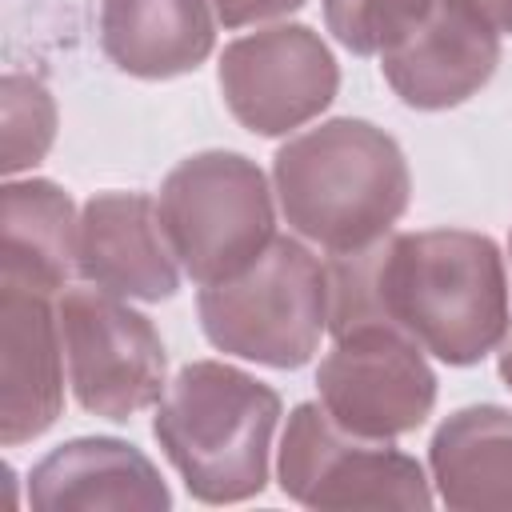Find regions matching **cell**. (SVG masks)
<instances>
[{
  "instance_id": "cell-1",
  "label": "cell",
  "mask_w": 512,
  "mask_h": 512,
  "mask_svg": "<svg viewBox=\"0 0 512 512\" xmlns=\"http://www.w3.org/2000/svg\"><path fill=\"white\" fill-rule=\"evenodd\" d=\"M392 324L448 368H472L504 340L508 272L500 244L472 228L388 232L328 260V332Z\"/></svg>"
},
{
  "instance_id": "cell-2",
  "label": "cell",
  "mask_w": 512,
  "mask_h": 512,
  "mask_svg": "<svg viewBox=\"0 0 512 512\" xmlns=\"http://www.w3.org/2000/svg\"><path fill=\"white\" fill-rule=\"evenodd\" d=\"M272 192L300 240L344 256L396 232L412 200V172L384 128L336 116L276 148Z\"/></svg>"
},
{
  "instance_id": "cell-3",
  "label": "cell",
  "mask_w": 512,
  "mask_h": 512,
  "mask_svg": "<svg viewBox=\"0 0 512 512\" xmlns=\"http://www.w3.org/2000/svg\"><path fill=\"white\" fill-rule=\"evenodd\" d=\"M284 400L272 384L224 360L184 364L152 416V436L200 504H240L264 492Z\"/></svg>"
},
{
  "instance_id": "cell-4",
  "label": "cell",
  "mask_w": 512,
  "mask_h": 512,
  "mask_svg": "<svg viewBox=\"0 0 512 512\" xmlns=\"http://www.w3.org/2000/svg\"><path fill=\"white\" fill-rule=\"evenodd\" d=\"M196 316L224 356L296 372L328 332V264L300 236H276L252 268L200 288Z\"/></svg>"
},
{
  "instance_id": "cell-5",
  "label": "cell",
  "mask_w": 512,
  "mask_h": 512,
  "mask_svg": "<svg viewBox=\"0 0 512 512\" xmlns=\"http://www.w3.org/2000/svg\"><path fill=\"white\" fill-rule=\"evenodd\" d=\"M156 212L180 268L200 288L240 276L276 240L268 176L256 160L228 148L192 152L168 168Z\"/></svg>"
},
{
  "instance_id": "cell-6",
  "label": "cell",
  "mask_w": 512,
  "mask_h": 512,
  "mask_svg": "<svg viewBox=\"0 0 512 512\" xmlns=\"http://www.w3.org/2000/svg\"><path fill=\"white\" fill-rule=\"evenodd\" d=\"M280 492L304 508H432V480L392 440L340 428L320 400H300L280 436Z\"/></svg>"
},
{
  "instance_id": "cell-7",
  "label": "cell",
  "mask_w": 512,
  "mask_h": 512,
  "mask_svg": "<svg viewBox=\"0 0 512 512\" xmlns=\"http://www.w3.org/2000/svg\"><path fill=\"white\" fill-rule=\"evenodd\" d=\"M68 384L84 412L132 420L168 388V352L156 324L104 288H64L56 300Z\"/></svg>"
},
{
  "instance_id": "cell-8",
  "label": "cell",
  "mask_w": 512,
  "mask_h": 512,
  "mask_svg": "<svg viewBox=\"0 0 512 512\" xmlns=\"http://www.w3.org/2000/svg\"><path fill=\"white\" fill-rule=\"evenodd\" d=\"M436 372L428 352L392 324H356L332 336V352L316 368V392L328 416L372 440H396L436 408Z\"/></svg>"
},
{
  "instance_id": "cell-9",
  "label": "cell",
  "mask_w": 512,
  "mask_h": 512,
  "mask_svg": "<svg viewBox=\"0 0 512 512\" xmlns=\"http://www.w3.org/2000/svg\"><path fill=\"white\" fill-rule=\"evenodd\" d=\"M224 108L252 136H288L340 92V64L308 24H272L224 44L216 64Z\"/></svg>"
},
{
  "instance_id": "cell-10",
  "label": "cell",
  "mask_w": 512,
  "mask_h": 512,
  "mask_svg": "<svg viewBox=\"0 0 512 512\" xmlns=\"http://www.w3.org/2000/svg\"><path fill=\"white\" fill-rule=\"evenodd\" d=\"M500 68V32L460 0H432L424 20L380 52V76L416 112L472 100Z\"/></svg>"
},
{
  "instance_id": "cell-11",
  "label": "cell",
  "mask_w": 512,
  "mask_h": 512,
  "mask_svg": "<svg viewBox=\"0 0 512 512\" xmlns=\"http://www.w3.org/2000/svg\"><path fill=\"white\" fill-rule=\"evenodd\" d=\"M176 252L148 192L108 188L80 208L76 272L124 300L160 304L180 292Z\"/></svg>"
},
{
  "instance_id": "cell-12",
  "label": "cell",
  "mask_w": 512,
  "mask_h": 512,
  "mask_svg": "<svg viewBox=\"0 0 512 512\" xmlns=\"http://www.w3.org/2000/svg\"><path fill=\"white\" fill-rule=\"evenodd\" d=\"M64 336L52 296L0 284V444L44 436L64 412Z\"/></svg>"
},
{
  "instance_id": "cell-13",
  "label": "cell",
  "mask_w": 512,
  "mask_h": 512,
  "mask_svg": "<svg viewBox=\"0 0 512 512\" xmlns=\"http://www.w3.org/2000/svg\"><path fill=\"white\" fill-rule=\"evenodd\" d=\"M28 504L36 512H168L172 492L136 444L76 436L32 464Z\"/></svg>"
},
{
  "instance_id": "cell-14",
  "label": "cell",
  "mask_w": 512,
  "mask_h": 512,
  "mask_svg": "<svg viewBox=\"0 0 512 512\" xmlns=\"http://www.w3.org/2000/svg\"><path fill=\"white\" fill-rule=\"evenodd\" d=\"M100 52L136 80L196 72L216 48L212 0H100Z\"/></svg>"
},
{
  "instance_id": "cell-15",
  "label": "cell",
  "mask_w": 512,
  "mask_h": 512,
  "mask_svg": "<svg viewBox=\"0 0 512 512\" xmlns=\"http://www.w3.org/2000/svg\"><path fill=\"white\" fill-rule=\"evenodd\" d=\"M76 232V204L56 180L8 176L0 192V284L64 292L76 272Z\"/></svg>"
},
{
  "instance_id": "cell-16",
  "label": "cell",
  "mask_w": 512,
  "mask_h": 512,
  "mask_svg": "<svg viewBox=\"0 0 512 512\" xmlns=\"http://www.w3.org/2000/svg\"><path fill=\"white\" fill-rule=\"evenodd\" d=\"M428 472L440 504L456 512L512 508V408L464 404L428 440Z\"/></svg>"
},
{
  "instance_id": "cell-17",
  "label": "cell",
  "mask_w": 512,
  "mask_h": 512,
  "mask_svg": "<svg viewBox=\"0 0 512 512\" xmlns=\"http://www.w3.org/2000/svg\"><path fill=\"white\" fill-rule=\"evenodd\" d=\"M0 168L4 176H16L24 168H36L52 140H56V100L40 76L28 72H4L0 80Z\"/></svg>"
},
{
  "instance_id": "cell-18",
  "label": "cell",
  "mask_w": 512,
  "mask_h": 512,
  "mask_svg": "<svg viewBox=\"0 0 512 512\" xmlns=\"http://www.w3.org/2000/svg\"><path fill=\"white\" fill-rule=\"evenodd\" d=\"M432 0H320L324 28L356 56H380L424 20Z\"/></svg>"
},
{
  "instance_id": "cell-19",
  "label": "cell",
  "mask_w": 512,
  "mask_h": 512,
  "mask_svg": "<svg viewBox=\"0 0 512 512\" xmlns=\"http://www.w3.org/2000/svg\"><path fill=\"white\" fill-rule=\"evenodd\" d=\"M308 0H212L216 24L224 28H248V24H264L276 16H292L300 12Z\"/></svg>"
},
{
  "instance_id": "cell-20",
  "label": "cell",
  "mask_w": 512,
  "mask_h": 512,
  "mask_svg": "<svg viewBox=\"0 0 512 512\" xmlns=\"http://www.w3.org/2000/svg\"><path fill=\"white\" fill-rule=\"evenodd\" d=\"M464 8H472L484 24H492L500 36H512V0H460Z\"/></svg>"
},
{
  "instance_id": "cell-21",
  "label": "cell",
  "mask_w": 512,
  "mask_h": 512,
  "mask_svg": "<svg viewBox=\"0 0 512 512\" xmlns=\"http://www.w3.org/2000/svg\"><path fill=\"white\" fill-rule=\"evenodd\" d=\"M496 372H500V380H504V388L512 392V324H508V332H504V340L496 344Z\"/></svg>"
},
{
  "instance_id": "cell-22",
  "label": "cell",
  "mask_w": 512,
  "mask_h": 512,
  "mask_svg": "<svg viewBox=\"0 0 512 512\" xmlns=\"http://www.w3.org/2000/svg\"><path fill=\"white\" fill-rule=\"evenodd\" d=\"M508 256H512V232H508Z\"/></svg>"
}]
</instances>
